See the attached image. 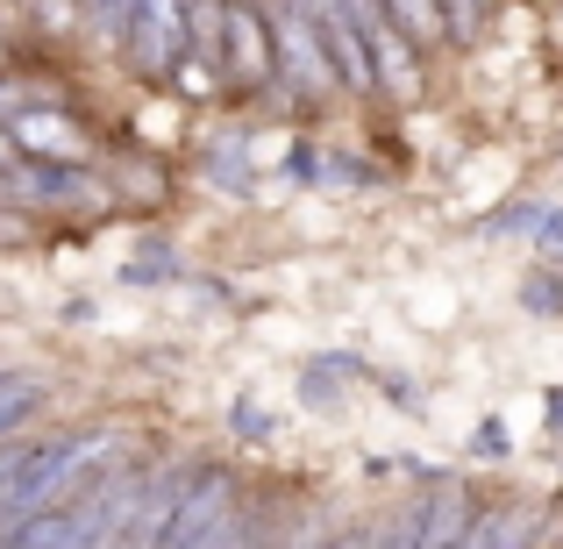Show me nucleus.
I'll return each mask as SVG.
<instances>
[{"label":"nucleus","mask_w":563,"mask_h":549,"mask_svg":"<svg viewBox=\"0 0 563 549\" xmlns=\"http://www.w3.org/2000/svg\"><path fill=\"white\" fill-rule=\"evenodd\" d=\"M221 51H229V79L243 86H264L278 72V51H272V14L235 0L229 8V29H221Z\"/></svg>","instance_id":"obj_3"},{"label":"nucleus","mask_w":563,"mask_h":549,"mask_svg":"<svg viewBox=\"0 0 563 549\" xmlns=\"http://www.w3.org/2000/svg\"><path fill=\"white\" fill-rule=\"evenodd\" d=\"M36 407H43V385L36 378H0V436H14Z\"/></svg>","instance_id":"obj_7"},{"label":"nucleus","mask_w":563,"mask_h":549,"mask_svg":"<svg viewBox=\"0 0 563 549\" xmlns=\"http://www.w3.org/2000/svg\"><path fill=\"white\" fill-rule=\"evenodd\" d=\"M0 108H14V86L8 79H0Z\"/></svg>","instance_id":"obj_18"},{"label":"nucleus","mask_w":563,"mask_h":549,"mask_svg":"<svg viewBox=\"0 0 563 549\" xmlns=\"http://www.w3.org/2000/svg\"><path fill=\"white\" fill-rule=\"evenodd\" d=\"M79 14L100 29V36H129V22H136V0H79Z\"/></svg>","instance_id":"obj_9"},{"label":"nucleus","mask_w":563,"mask_h":549,"mask_svg":"<svg viewBox=\"0 0 563 549\" xmlns=\"http://www.w3.org/2000/svg\"><path fill=\"white\" fill-rule=\"evenodd\" d=\"M235 436L264 442V436H272V414H264V407H235Z\"/></svg>","instance_id":"obj_14"},{"label":"nucleus","mask_w":563,"mask_h":549,"mask_svg":"<svg viewBox=\"0 0 563 549\" xmlns=\"http://www.w3.org/2000/svg\"><path fill=\"white\" fill-rule=\"evenodd\" d=\"M93 193H100V179L79 165H29L22 172V200H43V207H86Z\"/></svg>","instance_id":"obj_5"},{"label":"nucleus","mask_w":563,"mask_h":549,"mask_svg":"<svg viewBox=\"0 0 563 549\" xmlns=\"http://www.w3.org/2000/svg\"><path fill=\"white\" fill-rule=\"evenodd\" d=\"M442 8V29H450V43H471L485 29V14H493V0H435Z\"/></svg>","instance_id":"obj_8"},{"label":"nucleus","mask_w":563,"mask_h":549,"mask_svg":"<svg viewBox=\"0 0 563 549\" xmlns=\"http://www.w3.org/2000/svg\"><path fill=\"white\" fill-rule=\"evenodd\" d=\"M207 179L243 193V186H250V172H243V143H229V151H214V157H207Z\"/></svg>","instance_id":"obj_11"},{"label":"nucleus","mask_w":563,"mask_h":549,"mask_svg":"<svg viewBox=\"0 0 563 549\" xmlns=\"http://www.w3.org/2000/svg\"><path fill=\"white\" fill-rule=\"evenodd\" d=\"M129 51L136 65L151 72H179V57L192 51V29H186V0H136V22H129Z\"/></svg>","instance_id":"obj_1"},{"label":"nucleus","mask_w":563,"mask_h":549,"mask_svg":"<svg viewBox=\"0 0 563 549\" xmlns=\"http://www.w3.org/2000/svg\"><path fill=\"white\" fill-rule=\"evenodd\" d=\"M542 221H550L542 207H499V215L485 221V229H493V235H507V229H542Z\"/></svg>","instance_id":"obj_13"},{"label":"nucleus","mask_w":563,"mask_h":549,"mask_svg":"<svg viewBox=\"0 0 563 549\" xmlns=\"http://www.w3.org/2000/svg\"><path fill=\"white\" fill-rule=\"evenodd\" d=\"M172 79H179V94H192V100H207V94H214V72H207L192 51L179 57V72H172Z\"/></svg>","instance_id":"obj_12"},{"label":"nucleus","mask_w":563,"mask_h":549,"mask_svg":"<svg viewBox=\"0 0 563 549\" xmlns=\"http://www.w3.org/2000/svg\"><path fill=\"white\" fill-rule=\"evenodd\" d=\"M8 136L22 143L36 165H79V151H86L79 122H71V114H51V108H22L8 122Z\"/></svg>","instance_id":"obj_4"},{"label":"nucleus","mask_w":563,"mask_h":549,"mask_svg":"<svg viewBox=\"0 0 563 549\" xmlns=\"http://www.w3.org/2000/svg\"><path fill=\"white\" fill-rule=\"evenodd\" d=\"M521 300H528V315H563V278L536 272V278L521 286Z\"/></svg>","instance_id":"obj_10"},{"label":"nucleus","mask_w":563,"mask_h":549,"mask_svg":"<svg viewBox=\"0 0 563 549\" xmlns=\"http://www.w3.org/2000/svg\"><path fill=\"white\" fill-rule=\"evenodd\" d=\"M36 8L51 14V29H57V22H71V8H79V0H36Z\"/></svg>","instance_id":"obj_16"},{"label":"nucleus","mask_w":563,"mask_h":549,"mask_svg":"<svg viewBox=\"0 0 563 549\" xmlns=\"http://www.w3.org/2000/svg\"><path fill=\"white\" fill-rule=\"evenodd\" d=\"M536 235H542V250H550V257L563 264V215H550V221H542V229H536Z\"/></svg>","instance_id":"obj_15"},{"label":"nucleus","mask_w":563,"mask_h":549,"mask_svg":"<svg viewBox=\"0 0 563 549\" xmlns=\"http://www.w3.org/2000/svg\"><path fill=\"white\" fill-rule=\"evenodd\" d=\"M14 151H22V143H14V136H8V129H0V172H8V165H14Z\"/></svg>","instance_id":"obj_17"},{"label":"nucleus","mask_w":563,"mask_h":549,"mask_svg":"<svg viewBox=\"0 0 563 549\" xmlns=\"http://www.w3.org/2000/svg\"><path fill=\"white\" fill-rule=\"evenodd\" d=\"M272 51H278V72H286V79L300 86V94H321V86H343V79H335V57L321 51V36H314V29H307L300 14L286 8V0L272 8Z\"/></svg>","instance_id":"obj_2"},{"label":"nucleus","mask_w":563,"mask_h":549,"mask_svg":"<svg viewBox=\"0 0 563 549\" xmlns=\"http://www.w3.org/2000/svg\"><path fill=\"white\" fill-rule=\"evenodd\" d=\"M385 14H393V29H399L407 43H442V36H450L435 0H385Z\"/></svg>","instance_id":"obj_6"}]
</instances>
